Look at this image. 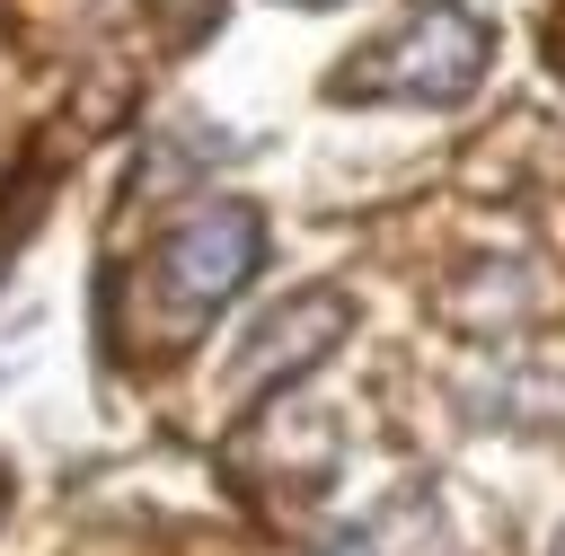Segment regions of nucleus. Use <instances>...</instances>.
I'll return each mask as SVG.
<instances>
[{
	"label": "nucleus",
	"instance_id": "nucleus-4",
	"mask_svg": "<svg viewBox=\"0 0 565 556\" xmlns=\"http://www.w3.org/2000/svg\"><path fill=\"white\" fill-rule=\"evenodd\" d=\"M203 26H212V0H159V35L168 44H194Z\"/></svg>",
	"mask_w": 565,
	"mask_h": 556
},
{
	"label": "nucleus",
	"instance_id": "nucleus-3",
	"mask_svg": "<svg viewBox=\"0 0 565 556\" xmlns=\"http://www.w3.org/2000/svg\"><path fill=\"white\" fill-rule=\"evenodd\" d=\"M344 327H353V300H344V291H300V300H282V309L238 344V362H230L221 397H230V406H247V397H265V388H282V379H300V371H309Z\"/></svg>",
	"mask_w": 565,
	"mask_h": 556
},
{
	"label": "nucleus",
	"instance_id": "nucleus-5",
	"mask_svg": "<svg viewBox=\"0 0 565 556\" xmlns=\"http://www.w3.org/2000/svg\"><path fill=\"white\" fill-rule=\"evenodd\" d=\"M327 556H380V547H371V538H335Z\"/></svg>",
	"mask_w": 565,
	"mask_h": 556
},
{
	"label": "nucleus",
	"instance_id": "nucleus-6",
	"mask_svg": "<svg viewBox=\"0 0 565 556\" xmlns=\"http://www.w3.org/2000/svg\"><path fill=\"white\" fill-rule=\"evenodd\" d=\"M282 9H344V0H282Z\"/></svg>",
	"mask_w": 565,
	"mask_h": 556
},
{
	"label": "nucleus",
	"instance_id": "nucleus-1",
	"mask_svg": "<svg viewBox=\"0 0 565 556\" xmlns=\"http://www.w3.org/2000/svg\"><path fill=\"white\" fill-rule=\"evenodd\" d=\"M256 256H265V221L247 212V203H203V212H185L168 238H159V256H141V318H150V335L159 344H194L203 327H212V309L256 274Z\"/></svg>",
	"mask_w": 565,
	"mask_h": 556
},
{
	"label": "nucleus",
	"instance_id": "nucleus-2",
	"mask_svg": "<svg viewBox=\"0 0 565 556\" xmlns=\"http://www.w3.org/2000/svg\"><path fill=\"white\" fill-rule=\"evenodd\" d=\"M494 62V26L459 0H415L380 44H362L335 97H397V106H459Z\"/></svg>",
	"mask_w": 565,
	"mask_h": 556
}]
</instances>
